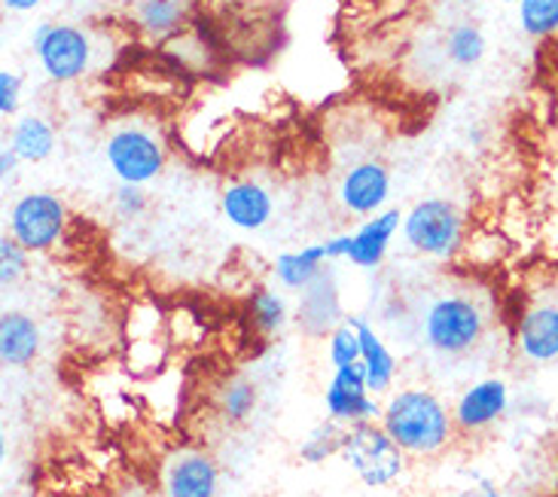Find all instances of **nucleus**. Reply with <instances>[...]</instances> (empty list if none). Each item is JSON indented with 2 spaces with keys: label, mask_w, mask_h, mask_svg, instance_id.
<instances>
[{
  "label": "nucleus",
  "mask_w": 558,
  "mask_h": 497,
  "mask_svg": "<svg viewBox=\"0 0 558 497\" xmlns=\"http://www.w3.org/2000/svg\"><path fill=\"white\" fill-rule=\"evenodd\" d=\"M381 427L407 454L430 458L449 446L454 419L434 391L407 388V391L393 393L385 403Z\"/></svg>",
  "instance_id": "nucleus-1"
},
{
  "label": "nucleus",
  "mask_w": 558,
  "mask_h": 497,
  "mask_svg": "<svg viewBox=\"0 0 558 497\" xmlns=\"http://www.w3.org/2000/svg\"><path fill=\"white\" fill-rule=\"evenodd\" d=\"M403 239L415 254L454 259L468 242V220L449 198H422L403 214Z\"/></svg>",
  "instance_id": "nucleus-2"
},
{
  "label": "nucleus",
  "mask_w": 558,
  "mask_h": 497,
  "mask_svg": "<svg viewBox=\"0 0 558 497\" xmlns=\"http://www.w3.org/2000/svg\"><path fill=\"white\" fill-rule=\"evenodd\" d=\"M427 348L437 354H468L485 336V312L468 293H442L427 305L422 320Z\"/></svg>",
  "instance_id": "nucleus-3"
},
{
  "label": "nucleus",
  "mask_w": 558,
  "mask_h": 497,
  "mask_svg": "<svg viewBox=\"0 0 558 497\" xmlns=\"http://www.w3.org/2000/svg\"><path fill=\"white\" fill-rule=\"evenodd\" d=\"M339 454L348 468L354 470V476L369 488H385V485L397 483L407 468V461H403L407 452L376 422L348 424Z\"/></svg>",
  "instance_id": "nucleus-4"
},
{
  "label": "nucleus",
  "mask_w": 558,
  "mask_h": 497,
  "mask_svg": "<svg viewBox=\"0 0 558 497\" xmlns=\"http://www.w3.org/2000/svg\"><path fill=\"white\" fill-rule=\"evenodd\" d=\"M105 159L120 183L147 186L166 171V144L147 125L125 122L105 141Z\"/></svg>",
  "instance_id": "nucleus-5"
},
{
  "label": "nucleus",
  "mask_w": 558,
  "mask_h": 497,
  "mask_svg": "<svg viewBox=\"0 0 558 497\" xmlns=\"http://www.w3.org/2000/svg\"><path fill=\"white\" fill-rule=\"evenodd\" d=\"M31 46L44 74L52 83H74L89 74L95 64V44H92L89 31L76 28V25L44 22L34 31Z\"/></svg>",
  "instance_id": "nucleus-6"
},
{
  "label": "nucleus",
  "mask_w": 558,
  "mask_h": 497,
  "mask_svg": "<svg viewBox=\"0 0 558 497\" xmlns=\"http://www.w3.org/2000/svg\"><path fill=\"white\" fill-rule=\"evenodd\" d=\"M68 229V205L56 193L34 190L13 202L7 217V232L31 254H44L64 239Z\"/></svg>",
  "instance_id": "nucleus-7"
},
{
  "label": "nucleus",
  "mask_w": 558,
  "mask_h": 497,
  "mask_svg": "<svg viewBox=\"0 0 558 497\" xmlns=\"http://www.w3.org/2000/svg\"><path fill=\"white\" fill-rule=\"evenodd\" d=\"M369 381H366V369L363 363H351V366H339L332 373L330 385H327V415L339 424H357V422H376L381 419V409L376 400L369 397Z\"/></svg>",
  "instance_id": "nucleus-8"
},
{
  "label": "nucleus",
  "mask_w": 558,
  "mask_h": 497,
  "mask_svg": "<svg viewBox=\"0 0 558 497\" xmlns=\"http://www.w3.org/2000/svg\"><path fill=\"white\" fill-rule=\"evenodd\" d=\"M336 196L351 217L366 220L373 214L385 211L388 196H391V174H388L385 162H378V159L354 162L342 174V181L336 186Z\"/></svg>",
  "instance_id": "nucleus-9"
},
{
  "label": "nucleus",
  "mask_w": 558,
  "mask_h": 497,
  "mask_svg": "<svg viewBox=\"0 0 558 497\" xmlns=\"http://www.w3.org/2000/svg\"><path fill=\"white\" fill-rule=\"evenodd\" d=\"M220 470L211 454L198 449H178L162 468V495L166 497H217Z\"/></svg>",
  "instance_id": "nucleus-10"
},
{
  "label": "nucleus",
  "mask_w": 558,
  "mask_h": 497,
  "mask_svg": "<svg viewBox=\"0 0 558 497\" xmlns=\"http://www.w3.org/2000/svg\"><path fill=\"white\" fill-rule=\"evenodd\" d=\"M400 229H403L400 208H385V211L366 217L354 232H348L345 259L357 269H378Z\"/></svg>",
  "instance_id": "nucleus-11"
},
{
  "label": "nucleus",
  "mask_w": 558,
  "mask_h": 497,
  "mask_svg": "<svg viewBox=\"0 0 558 497\" xmlns=\"http://www.w3.org/2000/svg\"><path fill=\"white\" fill-rule=\"evenodd\" d=\"M510 407V388L504 378H483L476 385H470L461 393V400L454 403V427L476 434L498 422L500 415Z\"/></svg>",
  "instance_id": "nucleus-12"
},
{
  "label": "nucleus",
  "mask_w": 558,
  "mask_h": 497,
  "mask_svg": "<svg viewBox=\"0 0 558 497\" xmlns=\"http://www.w3.org/2000/svg\"><path fill=\"white\" fill-rule=\"evenodd\" d=\"M220 211L227 217L229 227L242 232H257L275 214L272 193L257 181H232L220 193Z\"/></svg>",
  "instance_id": "nucleus-13"
},
{
  "label": "nucleus",
  "mask_w": 558,
  "mask_h": 497,
  "mask_svg": "<svg viewBox=\"0 0 558 497\" xmlns=\"http://www.w3.org/2000/svg\"><path fill=\"white\" fill-rule=\"evenodd\" d=\"M515 348L519 354L531 363L558 361V305L556 302H541L531 305L519 320L515 330Z\"/></svg>",
  "instance_id": "nucleus-14"
},
{
  "label": "nucleus",
  "mask_w": 558,
  "mask_h": 497,
  "mask_svg": "<svg viewBox=\"0 0 558 497\" xmlns=\"http://www.w3.org/2000/svg\"><path fill=\"white\" fill-rule=\"evenodd\" d=\"M40 354V327L25 312H3L0 317V361L7 366H28Z\"/></svg>",
  "instance_id": "nucleus-15"
},
{
  "label": "nucleus",
  "mask_w": 558,
  "mask_h": 497,
  "mask_svg": "<svg viewBox=\"0 0 558 497\" xmlns=\"http://www.w3.org/2000/svg\"><path fill=\"white\" fill-rule=\"evenodd\" d=\"M7 144L19 153L22 162L37 166V162H46V159L56 153V129H52V122L44 120V117L25 113V117H19V120L13 122Z\"/></svg>",
  "instance_id": "nucleus-16"
},
{
  "label": "nucleus",
  "mask_w": 558,
  "mask_h": 497,
  "mask_svg": "<svg viewBox=\"0 0 558 497\" xmlns=\"http://www.w3.org/2000/svg\"><path fill=\"white\" fill-rule=\"evenodd\" d=\"M357 332H361V363L363 369H366V381H369V391L373 393H385L391 388L393 376H397V361H393V354L388 351V346L381 342V336H378L363 317H348Z\"/></svg>",
  "instance_id": "nucleus-17"
},
{
  "label": "nucleus",
  "mask_w": 558,
  "mask_h": 497,
  "mask_svg": "<svg viewBox=\"0 0 558 497\" xmlns=\"http://www.w3.org/2000/svg\"><path fill=\"white\" fill-rule=\"evenodd\" d=\"M327 263L324 244H305L302 251H284L275 256L272 271L278 284L287 290H308L320 278Z\"/></svg>",
  "instance_id": "nucleus-18"
},
{
  "label": "nucleus",
  "mask_w": 558,
  "mask_h": 497,
  "mask_svg": "<svg viewBox=\"0 0 558 497\" xmlns=\"http://www.w3.org/2000/svg\"><path fill=\"white\" fill-rule=\"evenodd\" d=\"M186 0H137L135 25L153 40H168L181 31Z\"/></svg>",
  "instance_id": "nucleus-19"
},
{
  "label": "nucleus",
  "mask_w": 558,
  "mask_h": 497,
  "mask_svg": "<svg viewBox=\"0 0 558 497\" xmlns=\"http://www.w3.org/2000/svg\"><path fill=\"white\" fill-rule=\"evenodd\" d=\"M446 56L452 64L458 68H473V64H480L485 56V34L476 25H470V22H461V25H454L449 31V37H446Z\"/></svg>",
  "instance_id": "nucleus-20"
},
{
  "label": "nucleus",
  "mask_w": 558,
  "mask_h": 497,
  "mask_svg": "<svg viewBox=\"0 0 558 497\" xmlns=\"http://www.w3.org/2000/svg\"><path fill=\"white\" fill-rule=\"evenodd\" d=\"M519 7V28L534 40L558 34V0H522Z\"/></svg>",
  "instance_id": "nucleus-21"
},
{
  "label": "nucleus",
  "mask_w": 558,
  "mask_h": 497,
  "mask_svg": "<svg viewBox=\"0 0 558 497\" xmlns=\"http://www.w3.org/2000/svg\"><path fill=\"white\" fill-rule=\"evenodd\" d=\"M257 409V388L247 378H232L220 393V412L232 424H242L251 419V412Z\"/></svg>",
  "instance_id": "nucleus-22"
},
{
  "label": "nucleus",
  "mask_w": 558,
  "mask_h": 497,
  "mask_svg": "<svg viewBox=\"0 0 558 497\" xmlns=\"http://www.w3.org/2000/svg\"><path fill=\"white\" fill-rule=\"evenodd\" d=\"M342 437H345V431L339 427V422H324L317 424L315 431L308 434V439L302 443V461H308V464H320V461H327L332 454L342 452Z\"/></svg>",
  "instance_id": "nucleus-23"
},
{
  "label": "nucleus",
  "mask_w": 558,
  "mask_h": 497,
  "mask_svg": "<svg viewBox=\"0 0 558 497\" xmlns=\"http://www.w3.org/2000/svg\"><path fill=\"white\" fill-rule=\"evenodd\" d=\"M251 317H254L257 330L272 336L287 324V302L272 290H257L251 300Z\"/></svg>",
  "instance_id": "nucleus-24"
},
{
  "label": "nucleus",
  "mask_w": 558,
  "mask_h": 497,
  "mask_svg": "<svg viewBox=\"0 0 558 497\" xmlns=\"http://www.w3.org/2000/svg\"><path fill=\"white\" fill-rule=\"evenodd\" d=\"M361 361V332L351 320H342L336 330L330 332V363L339 366H351V363Z\"/></svg>",
  "instance_id": "nucleus-25"
},
{
  "label": "nucleus",
  "mask_w": 558,
  "mask_h": 497,
  "mask_svg": "<svg viewBox=\"0 0 558 497\" xmlns=\"http://www.w3.org/2000/svg\"><path fill=\"white\" fill-rule=\"evenodd\" d=\"M28 254L31 251L15 242L10 232L0 239V284L13 287L22 281V275L28 271Z\"/></svg>",
  "instance_id": "nucleus-26"
},
{
  "label": "nucleus",
  "mask_w": 558,
  "mask_h": 497,
  "mask_svg": "<svg viewBox=\"0 0 558 497\" xmlns=\"http://www.w3.org/2000/svg\"><path fill=\"white\" fill-rule=\"evenodd\" d=\"M147 205H150V196L144 193V186H135V183H120L113 193V211L120 214L122 220L141 217L147 211Z\"/></svg>",
  "instance_id": "nucleus-27"
},
{
  "label": "nucleus",
  "mask_w": 558,
  "mask_h": 497,
  "mask_svg": "<svg viewBox=\"0 0 558 497\" xmlns=\"http://www.w3.org/2000/svg\"><path fill=\"white\" fill-rule=\"evenodd\" d=\"M22 107V76L13 71H0V117H15Z\"/></svg>",
  "instance_id": "nucleus-28"
},
{
  "label": "nucleus",
  "mask_w": 558,
  "mask_h": 497,
  "mask_svg": "<svg viewBox=\"0 0 558 497\" xmlns=\"http://www.w3.org/2000/svg\"><path fill=\"white\" fill-rule=\"evenodd\" d=\"M19 166H22L19 153H15L10 144H3V147H0V181H3V183L13 181L15 171H19Z\"/></svg>",
  "instance_id": "nucleus-29"
},
{
  "label": "nucleus",
  "mask_w": 558,
  "mask_h": 497,
  "mask_svg": "<svg viewBox=\"0 0 558 497\" xmlns=\"http://www.w3.org/2000/svg\"><path fill=\"white\" fill-rule=\"evenodd\" d=\"M458 497H500V488L492 480H485V476H476L468 488H461Z\"/></svg>",
  "instance_id": "nucleus-30"
},
{
  "label": "nucleus",
  "mask_w": 558,
  "mask_h": 497,
  "mask_svg": "<svg viewBox=\"0 0 558 497\" xmlns=\"http://www.w3.org/2000/svg\"><path fill=\"white\" fill-rule=\"evenodd\" d=\"M324 244V254H327V259H345L348 254V232H342V235H330Z\"/></svg>",
  "instance_id": "nucleus-31"
},
{
  "label": "nucleus",
  "mask_w": 558,
  "mask_h": 497,
  "mask_svg": "<svg viewBox=\"0 0 558 497\" xmlns=\"http://www.w3.org/2000/svg\"><path fill=\"white\" fill-rule=\"evenodd\" d=\"M10 13H31V10H37L40 7V0H0Z\"/></svg>",
  "instance_id": "nucleus-32"
},
{
  "label": "nucleus",
  "mask_w": 558,
  "mask_h": 497,
  "mask_svg": "<svg viewBox=\"0 0 558 497\" xmlns=\"http://www.w3.org/2000/svg\"><path fill=\"white\" fill-rule=\"evenodd\" d=\"M458 3H464V7H473V3H480V0H458Z\"/></svg>",
  "instance_id": "nucleus-33"
},
{
  "label": "nucleus",
  "mask_w": 558,
  "mask_h": 497,
  "mask_svg": "<svg viewBox=\"0 0 558 497\" xmlns=\"http://www.w3.org/2000/svg\"><path fill=\"white\" fill-rule=\"evenodd\" d=\"M507 3H522V0H507Z\"/></svg>",
  "instance_id": "nucleus-34"
}]
</instances>
